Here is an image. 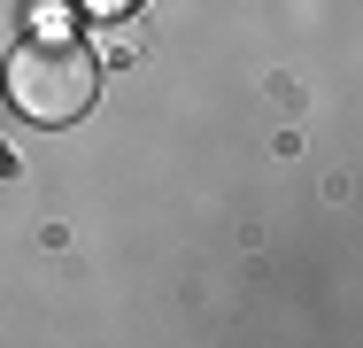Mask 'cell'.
Instances as JSON below:
<instances>
[{"label": "cell", "mask_w": 363, "mask_h": 348, "mask_svg": "<svg viewBox=\"0 0 363 348\" xmlns=\"http://www.w3.org/2000/svg\"><path fill=\"white\" fill-rule=\"evenodd\" d=\"M93 55L55 8L31 16V31L8 47V101L31 116V124H77L93 109Z\"/></svg>", "instance_id": "cell-1"}, {"label": "cell", "mask_w": 363, "mask_h": 348, "mask_svg": "<svg viewBox=\"0 0 363 348\" xmlns=\"http://www.w3.org/2000/svg\"><path fill=\"white\" fill-rule=\"evenodd\" d=\"M77 8H85V16H132L140 0H77Z\"/></svg>", "instance_id": "cell-2"}]
</instances>
